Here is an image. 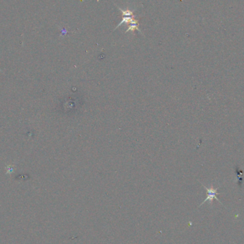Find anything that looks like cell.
Wrapping results in <instances>:
<instances>
[{"mask_svg":"<svg viewBox=\"0 0 244 244\" xmlns=\"http://www.w3.org/2000/svg\"><path fill=\"white\" fill-rule=\"evenodd\" d=\"M201 184H202V183H201ZM202 186L204 187V188L206 190V191H207V197H206V199H205L202 203H201L200 206H199V207H200L201 206H202L205 202H206V201H209L210 204L212 205L213 204V201L214 199H216V200L218 201L220 204H222V203L219 201V199H218V198L216 197V196L218 195V194H221V193H218V192H217V191H218L219 187H218V188H213V186H211V188H208V187H206L204 184H202Z\"/></svg>","mask_w":244,"mask_h":244,"instance_id":"1","label":"cell"},{"mask_svg":"<svg viewBox=\"0 0 244 244\" xmlns=\"http://www.w3.org/2000/svg\"><path fill=\"white\" fill-rule=\"evenodd\" d=\"M135 29L138 30V31L140 32L139 29H138V26H137L136 24H132V25H131L129 28H128V29L126 31V33L128 32H129V31H134Z\"/></svg>","mask_w":244,"mask_h":244,"instance_id":"5","label":"cell"},{"mask_svg":"<svg viewBox=\"0 0 244 244\" xmlns=\"http://www.w3.org/2000/svg\"><path fill=\"white\" fill-rule=\"evenodd\" d=\"M119 10H120L121 12H122V15L124 16H128V17H130V16L133 15V12L131 11H130V10H122L121 8H119Z\"/></svg>","mask_w":244,"mask_h":244,"instance_id":"3","label":"cell"},{"mask_svg":"<svg viewBox=\"0 0 244 244\" xmlns=\"http://www.w3.org/2000/svg\"><path fill=\"white\" fill-rule=\"evenodd\" d=\"M129 23H131V24H137L138 23V20H136V19H133L132 17H124L122 19V21L121 22L120 24H119L118 26H116V28L114 29V30H116L117 29V28L119 27V26H120L122 24H129Z\"/></svg>","mask_w":244,"mask_h":244,"instance_id":"2","label":"cell"},{"mask_svg":"<svg viewBox=\"0 0 244 244\" xmlns=\"http://www.w3.org/2000/svg\"><path fill=\"white\" fill-rule=\"evenodd\" d=\"M0 70H1V69H0Z\"/></svg>","mask_w":244,"mask_h":244,"instance_id":"6","label":"cell"},{"mask_svg":"<svg viewBox=\"0 0 244 244\" xmlns=\"http://www.w3.org/2000/svg\"><path fill=\"white\" fill-rule=\"evenodd\" d=\"M14 169H15V166L14 165H9L6 167V171H7V174H12V172L14 171Z\"/></svg>","mask_w":244,"mask_h":244,"instance_id":"4","label":"cell"}]
</instances>
